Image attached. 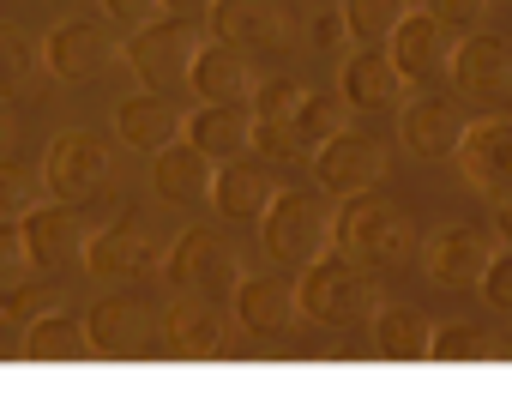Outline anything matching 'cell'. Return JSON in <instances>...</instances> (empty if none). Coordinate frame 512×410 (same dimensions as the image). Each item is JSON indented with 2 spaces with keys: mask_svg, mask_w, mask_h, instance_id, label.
Returning a JSON list of instances; mask_svg holds the SVG:
<instances>
[{
  "mask_svg": "<svg viewBox=\"0 0 512 410\" xmlns=\"http://www.w3.org/2000/svg\"><path fill=\"white\" fill-rule=\"evenodd\" d=\"M416 242H422V224L410 205L398 199H380L374 187L368 193H350L344 212H338V236L332 248L362 260L368 272H398V266H416Z\"/></svg>",
  "mask_w": 512,
  "mask_h": 410,
  "instance_id": "6da1fadb",
  "label": "cell"
},
{
  "mask_svg": "<svg viewBox=\"0 0 512 410\" xmlns=\"http://www.w3.org/2000/svg\"><path fill=\"white\" fill-rule=\"evenodd\" d=\"M392 157H398V151H392V139H380V133H368V127H338L332 139H320V145L308 151L314 181H320L332 199H350V193L380 187V181L398 169Z\"/></svg>",
  "mask_w": 512,
  "mask_h": 410,
  "instance_id": "8992f818",
  "label": "cell"
},
{
  "mask_svg": "<svg viewBox=\"0 0 512 410\" xmlns=\"http://www.w3.org/2000/svg\"><path fill=\"white\" fill-rule=\"evenodd\" d=\"M19 236H25V254H31L37 272H67V266H79L91 230H85V218H79V205H67V199H37L31 212L19 218Z\"/></svg>",
  "mask_w": 512,
  "mask_h": 410,
  "instance_id": "ac0fdd59",
  "label": "cell"
},
{
  "mask_svg": "<svg viewBox=\"0 0 512 410\" xmlns=\"http://www.w3.org/2000/svg\"><path fill=\"white\" fill-rule=\"evenodd\" d=\"M494 248H500V230H494V224L458 218V224H434V230H422V242H416V266H422V278L440 284V290H470V284L482 278V266H488Z\"/></svg>",
  "mask_w": 512,
  "mask_h": 410,
  "instance_id": "9c48e42d",
  "label": "cell"
},
{
  "mask_svg": "<svg viewBox=\"0 0 512 410\" xmlns=\"http://www.w3.org/2000/svg\"><path fill=\"white\" fill-rule=\"evenodd\" d=\"M416 7V0H344L338 19H344V37L350 43H386L392 25Z\"/></svg>",
  "mask_w": 512,
  "mask_h": 410,
  "instance_id": "f546056e",
  "label": "cell"
},
{
  "mask_svg": "<svg viewBox=\"0 0 512 410\" xmlns=\"http://www.w3.org/2000/svg\"><path fill=\"white\" fill-rule=\"evenodd\" d=\"M476 290H482V302H488V308L512 314V242H500V248L488 254V266H482Z\"/></svg>",
  "mask_w": 512,
  "mask_h": 410,
  "instance_id": "836d02e7",
  "label": "cell"
},
{
  "mask_svg": "<svg viewBox=\"0 0 512 410\" xmlns=\"http://www.w3.org/2000/svg\"><path fill=\"white\" fill-rule=\"evenodd\" d=\"M260 236H266V254L284 260V266H308L320 254H332V236H338V205L326 187H278L272 205L260 212Z\"/></svg>",
  "mask_w": 512,
  "mask_h": 410,
  "instance_id": "3957f363",
  "label": "cell"
},
{
  "mask_svg": "<svg viewBox=\"0 0 512 410\" xmlns=\"http://www.w3.org/2000/svg\"><path fill=\"white\" fill-rule=\"evenodd\" d=\"M115 181V145L91 127H67L49 139V157H43V187L49 199H67V205H91L103 187Z\"/></svg>",
  "mask_w": 512,
  "mask_h": 410,
  "instance_id": "ba28073f",
  "label": "cell"
},
{
  "mask_svg": "<svg viewBox=\"0 0 512 410\" xmlns=\"http://www.w3.org/2000/svg\"><path fill=\"white\" fill-rule=\"evenodd\" d=\"M428 332H434V320L416 302H374V314H368L374 356H386V362H422L428 356Z\"/></svg>",
  "mask_w": 512,
  "mask_h": 410,
  "instance_id": "484cf974",
  "label": "cell"
},
{
  "mask_svg": "<svg viewBox=\"0 0 512 410\" xmlns=\"http://www.w3.org/2000/svg\"><path fill=\"white\" fill-rule=\"evenodd\" d=\"M157 7H163L169 19H193V25H205V13H211V0H157Z\"/></svg>",
  "mask_w": 512,
  "mask_h": 410,
  "instance_id": "ab89813d",
  "label": "cell"
},
{
  "mask_svg": "<svg viewBox=\"0 0 512 410\" xmlns=\"http://www.w3.org/2000/svg\"><path fill=\"white\" fill-rule=\"evenodd\" d=\"M43 67V49L19 31V25H0V97H19Z\"/></svg>",
  "mask_w": 512,
  "mask_h": 410,
  "instance_id": "4dcf8cb0",
  "label": "cell"
},
{
  "mask_svg": "<svg viewBox=\"0 0 512 410\" xmlns=\"http://www.w3.org/2000/svg\"><path fill=\"white\" fill-rule=\"evenodd\" d=\"M211 175H217V163L187 139H169L151 151V187L169 205H211Z\"/></svg>",
  "mask_w": 512,
  "mask_h": 410,
  "instance_id": "7402d4cb",
  "label": "cell"
},
{
  "mask_svg": "<svg viewBox=\"0 0 512 410\" xmlns=\"http://www.w3.org/2000/svg\"><path fill=\"white\" fill-rule=\"evenodd\" d=\"M181 121H187V109H175L169 91H139V97H127V103L115 109V139L151 157L157 145L181 139Z\"/></svg>",
  "mask_w": 512,
  "mask_h": 410,
  "instance_id": "d4e9b609",
  "label": "cell"
},
{
  "mask_svg": "<svg viewBox=\"0 0 512 410\" xmlns=\"http://www.w3.org/2000/svg\"><path fill=\"white\" fill-rule=\"evenodd\" d=\"M13 139H19V121H13V97H0V157L13 151Z\"/></svg>",
  "mask_w": 512,
  "mask_h": 410,
  "instance_id": "60d3db41",
  "label": "cell"
},
{
  "mask_svg": "<svg viewBox=\"0 0 512 410\" xmlns=\"http://www.w3.org/2000/svg\"><path fill=\"white\" fill-rule=\"evenodd\" d=\"M452 163H458V181L476 199H488L494 212L512 205V115H470L452 145Z\"/></svg>",
  "mask_w": 512,
  "mask_h": 410,
  "instance_id": "52a82bcc",
  "label": "cell"
},
{
  "mask_svg": "<svg viewBox=\"0 0 512 410\" xmlns=\"http://www.w3.org/2000/svg\"><path fill=\"white\" fill-rule=\"evenodd\" d=\"M181 139L199 145L211 163H229V157L253 151V109L247 103H199V109H187Z\"/></svg>",
  "mask_w": 512,
  "mask_h": 410,
  "instance_id": "cb8c5ba5",
  "label": "cell"
},
{
  "mask_svg": "<svg viewBox=\"0 0 512 410\" xmlns=\"http://www.w3.org/2000/svg\"><path fill=\"white\" fill-rule=\"evenodd\" d=\"M452 49H458V31L440 25L428 7H410V13L392 25V37H386V55L398 61V73H404L410 85H434V79H446Z\"/></svg>",
  "mask_w": 512,
  "mask_h": 410,
  "instance_id": "e0dca14e",
  "label": "cell"
},
{
  "mask_svg": "<svg viewBox=\"0 0 512 410\" xmlns=\"http://www.w3.org/2000/svg\"><path fill=\"white\" fill-rule=\"evenodd\" d=\"M338 127H350V103L338 97V85H332V91H302V103H296V115H290V133L302 139V151H314V145L332 139Z\"/></svg>",
  "mask_w": 512,
  "mask_h": 410,
  "instance_id": "f1b7e54d",
  "label": "cell"
},
{
  "mask_svg": "<svg viewBox=\"0 0 512 410\" xmlns=\"http://www.w3.org/2000/svg\"><path fill=\"white\" fill-rule=\"evenodd\" d=\"M260 85V55H247L223 37H199L193 67H187V91L199 103H247Z\"/></svg>",
  "mask_w": 512,
  "mask_h": 410,
  "instance_id": "ffe728a7",
  "label": "cell"
},
{
  "mask_svg": "<svg viewBox=\"0 0 512 410\" xmlns=\"http://www.w3.org/2000/svg\"><path fill=\"white\" fill-rule=\"evenodd\" d=\"M278 187H284V181H278V169H272L266 157L241 151V157L217 163V175H211V205H217L223 218H235V224H260V212L272 205Z\"/></svg>",
  "mask_w": 512,
  "mask_h": 410,
  "instance_id": "44dd1931",
  "label": "cell"
},
{
  "mask_svg": "<svg viewBox=\"0 0 512 410\" xmlns=\"http://www.w3.org/2000/svg\"><path fill=\"white\" fill-rule=\"evenodd\" d=\"M121 61V43L103 19H61L49 37H43V67L67 85H85V79H103L109 67Z\"/></svg>",
  "mask_w": 512,
  "mask_h": 410,
  "instance_id": "9a60e30c",
  "label": "cell"
},
{
  "mask_svg": "<svg viewBox=\"0 0 512 410\" xmlns=\"http://www.w3.org/2000/svg\"><path fill=\"white\" fill-rule=\"evenodd\" d=\"M494 230H500V242H512V205H500V224Z\"/></svg>",
  "mask_w": 512,
  "mask_h": 410,
  "instance_id": "b9f144b4",
  "label": "cell"
},
{
  "mask_svg": "<svg viewBox=\"0 0 512 410\" xmlns=\"http://www.w3.org/2000/svg\"><path fill=\"white\" fill-rule=\"evenodd\" d=\"M235 338H241V326H235L229 302L175 296V308H169V350H181V356H223Z\"/></svg>",
  "mask_w": 512,
  "mask_h": 410,
  "instance_id": "603a6c76",
  "label": "cell"
},
{
  "mask_svg": "<svg viewBox=\"0 0 512 410\" xmlns=\"http://www.w3.org/2000/svg\"><path fill=\"white\" fill-rule=\"evenodd\" d=\"M19 278H31L25 236H19V224H0V290H13Z\"/></svg>",
  "mask_w": 512,
  "mask_h": 410,
  "instance_id": "8d00e7d4",
  "label": "cell"
},
{
  "mask_svg": "<svg viewBox=\"0 0 512 410\" xmlns=\"http://www.w3.org/2000/svg\"><path fill=\"white\" fill-rule=\"evenodd\" d=\"M229 314H235V326L253 332V338H284V332L302 320V308H296V278H290V272H241V284H235V296H229Z\"/></svg>",
  "mask_w": 512,
  "mask_h": 410,
  "instance_id": "d6986e66",
  "label": "cell"
},
{
  "mask_svg": "<svg viewBox=\"0 0 512 410\" xmlns=\"http://www.w3.org/2000/svg\"><path fill=\"white\" fill-rule=\"evenodd\" d=\"M79 266H85L97 284H109V290H121V284H151V278H163V242H157L151 230H139V224H109V230H91V236H85Z\"/></svg>",
  "mask_w": 512,
  "mask_h": 410,
  "instance_id": "7c38bea8",
  "label": "cell"
},
{
  "mask_svg": "<svg viewBox=\"0 0 512 410\" xmlns=\"http://www.w3.org/2000/svg\"><path fill=\"white\" fill-rule=\"evenodd\" d=\"M25 356L31 362H85L91 356V332H85V320L49 308V314H37L25 326Z\"/></svg>",
  "mask_w": 512,
  "mask_h": 410,
  "instance_id": "4316f807",
  "label": "cell"
},
{
  "mask_svg": "<svg viewBox=\"0 0 512 410\" xmlns=\"http://www.w3.org/2000/svg\"><path fill=\"white\" fill-rule=\"evenodd\" d=\"M85 332H91V356H157V350H169V314L127 284L85 314Z\"/></svg>",
  "mask_w": 512,
  "mask_h": 410,
  "instance_id": "5b68a950",
  "label": "cell"
},
{
  "mask_svg": "<svg viewBox=\"0 0 512 410\" xmlns=\"http://www.w3.org/2000/svg\"><path fill=\"white\" fill-rule=\"evenodd\" d=\"M422 7H428L440 25H452V31L464 37V31H476V25L488 19V7H494V0H422Z\"/></svg>",
  "mask_w": 512,
  "mask_h": 410,
  "instance_id": "d590c367",
  "label": "cell"
},
{
  "mask_svg": "<svg viewBox=\"0 0 512 410\" xmlns=\"http://www.w3.org/2000/svg\"><path fill=\"white\" fill-rule=\"evenodd\" d=\"M428 356L440 362H500V332L482 320H440L428 332Z\"/></svg>",
  "mask_w": 512,
  "mask_h": 410,
  "instance_id": "83f0119b",
  "label": "cell"
},
{
  "mask_svg": "<svg viewBox=\"0 0 512 410\" xmlns=\"http://www.w3.org/2000/svg\"><path fill=\"white\" fill-rule=\"evenodd\" d=\"M392 115H398L404 151H410V157H428V163L452 157V145H458V133H464V121H470L464 103L446 97V91H434V85H410Z\"/></svg>",
  "mask_w": 512,
  "mask_h": 410,
  "instance_id": "4fadbf2b",
  "label": "cell"
},
{
  "mask_svg": "<svg viewBox=\"0 0 512 410\" xmlns=\"http://www.w3.org/2000/svg\"><path fill=\"white\" fill-rule=\"evenodd\" d=\"M446 79H452L458 103H470V109H506L512 103V37L488 31V25L464 31L458 49H452Z\"/></svg>",
  "mask_w": 512,
  "mask_h": 410,
  "instance_id": "30bf717a",
  "label": "cell"
},
{
  "mask_svg": "<svg viewBox=\"0 0 512 410\" xmlns=\"http://www.w3.org/2000/svg\"><path fill=\"white\" fill-rule=\"evenodd\" d=\"M500 362H512V332H500Z\"/></svg>",
  "mask_w": 512,
  "mask_h": 410,
  "instance_id": "7bdbcfd3",
  "label": "cell"
},
{
  "mask_svg": "<svg viewBox=\"0 0 512 410\" xmlns=\"http://www.w3.org/2000/svg\"><path fill=\"white\" fill-rule=\"evenodd\" d=\"M302 91H308L302 79H284V73H278V79H266V73H260V85H253L247 109H253V121H290V115H296V103H302Z\"/></svg>",
  "mask_w": 512,
  "mask_h": 410,
  "instance_id": "1f68e13d",
  "label": "cell"
},
{
  "mask_svg": "<svg viewBox=\"0 0 512 410\" xmlns=\"http://www.w3.org/2000/svg\"><path fill=\"white\" fill-rule=\"evenodd\" d=\"M193 49H199L193 19H145V25H133L121 55H127V67L145 91H181L187 67H193Z\"/></svg>",
  "mask_w": 512,
  "mask_h": 410,
  "instance_id": "8fae6325",
  "label": "cell"
},
{
  "mask_svg": "<svg viewBox=\"0 0 512 410\" xmlns=\"http://www.w3.org/2000/svg\"><path fill=\"white\" fill-rule=\"evenodd\" d=\"M97 7H103L109 19H121V25H145V19H157V13H163L157 0H97Z\"/></svg>",
  "mask_w": 512,
  "mask_h": 410,
  "instance_id": "74e56055",
  "label": "cell"
},
{
  "mask_svg": "<svg viewBox=\"0 0 512 410\" xmlns=\"http://www.w3.org/2000/svg\"><path fill=\"white\" fill-rule=\"evenodd\" d=\"M49 308H67L55 284H37V278H19L13 290H0V314H7V320H19V326H31V320H37V314H49Z\"/></svg>",
  "mask_w": 512,
  "mask_h": 410,
  "instance_id": "d6a6232c",
  "label": "cell"
},
{
  "mask_svg": "<svg viewBox=\"0 0 512 410\" xmlns=\"http://www.w3.org/2000/svg\"><path fill=\"white\" fill-rule=\"evenodd\" d=\"M374 302H380L374 272L362 260L338 254V248L320 254V260H308V266H296V308L320 332H356V326H368Z\"/></svg>",
  "mask_w": 512,
  "mask_h": 410,
  "instance_id": "7a4b0ae2",
  "label": "cell"
},
{
  "mask_svg": "<svg viewBox=\"0 0 512 410\" xmlns=\"http://www.w3.org/2000/svg\"><path fill=\"white\" fill-rule=\"evenodd\" d=\"M404 91H410V79L398 73L386 43H350V55L338 61V97L350 103V115H392L404 103Z\"/></svg>",
  "mask_w": 512,
  "mask_h": 410,
  "instance_id": "2e32d148",
  "label": "cell"
},
{
  "mask_svg": "<svg viewBox=\"0 0 512 410\" xmlns=\"http://www.w3.org/2000/svg\"><path fill=\"white\" fill-rule=\"evenodd\" d=\"M344 43H350V37H344V19H338V13H320V19H314V49L332 55V49H344Z\"/></svg>",
  "mask_w": 512,
  "mask_h": 410,
  "instance_id": "f35d334b",
  "label": "cell"
},
{
  "mask_svg": "<svg viewBox=\"0 0 512 410\" xmlns=\"http://www.w3.org/2000/svg\"><path fill=\"white\" fill-rule=\"evenodd\" d=\"M163 284L193 302H229L241 284V254L217 230H181L163 248Z\"/></svg>",
  "mask_w": 512,
  "mask_h": 410,
  "instance_id": "277c9868",
  "label": "cell"
},
{
  "mask_svg": "<svg viewBox=\"0 0 512 410\" xmlns=\"http://www.w3.org/2000/svg\"><path fill=\"white\" fill-rule=\"evenodd\" d=\"M31 205H37V187H31L13 163H0V224H19Z\"/></svg>",
  "mask_w": 512,
  "mask_h": 410,
  "instance_id": "e575fe53",
  "label": "cell"
},
{
  "mask_svg": "<svg viewBox=\"0 0 512 410\" xmlns=\"http://www.w3.org/2000/svg\"><path fill=\"white\" fill-rule=\"evenodd\" d=\"M205 25H211V37H223V43H235L247 55H278L296 37L290 0H211Z\"/></svg>",
  "mask_w": 512,
  "mask_h": 410,
  "instance_id": "5bb4252c",
  "label": "cell"
}]
</instances>
